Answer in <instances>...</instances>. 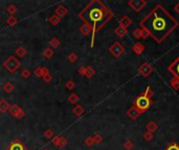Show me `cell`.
Wrapping results in <instances>:
<instances>
[{"mask_svg":"<svg viewBox=\"0 0 179 150\" xmlns=\"http://www.w3.org/2000/svg\"><path fill=\"white\" fill-rule=\"evenodd\" d=\"M141 28L147 31L157 44L162 43L179 26V22L160 3L152 8L139 22Z\"/></svg>","mask_w":179,"mask_h":150,"instance_id":"6da1fadb","label":"cell"},{"mask_svg":"<svg viewBox=\"0 0 179 150\" xmlns=\"http://www.w3.org/2000/svg\"><path fill=\"white\" fill-rule=\"evenodd\" d=\"M80 20L92 27L91 48L94 46V39L97 31H100L110 20L114 17L113 12L101 0H91L84 8L77 14Z\"/></svg>","mask_w":179,"mask_h":150,"instance_id":"7a4b0ae2","label":"cell"},{"mask_svg":"<svg viewBox=\"0 0 179 150\" xmlns=\"http://www.w3.org/2000/svg\"><path fill=\"white\" fill-rule=\"evenodd\" d=\"M152 96H153V91L151 87H147L145 92L137 97L133 102V105L141 112V114H144L145 112L150 109L153 101H152Z\"/></svg>","mask_w":179,"mask_h":150,"instance_id":"3957f363","label":"cell"},{"mask_svg":"<svg viewBox=\"0 0 179 150\" xmlns=\"http://www.w3.org/2000/svg\"><path fill=\"white\" fill-rule=\"evenodd\" d=\"M2 66H3V68L7 72H10V73H15L18 69L21 67V63L19 62V59H18L15 55H11L3 62Z\"/></svg>","mask_w":179,"mask_h":150,"instance_id":"277c9868","label":"cell"},{"mask_svg":"<svg viewBox=\"0 0 179 150\" xmlns=\"http://www.w3.org/2000/svg\"><path fill=\"white\" fill-rule=\"evenodd\" d=\"M125 51H126V48H125L123 44L119 43V42H115V43H113L111 46L109 47V52L116 59L119 58L122 54H124Z\"/></svg>","mask_w":179,"mask_h":150,"instance_id":"5b68a950","label":"cell"},{"mask_svg":"<svg viewBox=\"0 0 179 150\" xmlns=\"http://www.w3.org/2000/svg\"><path fill=\"white\" fill-rule=\"evenodd\" d=\"M137 71H138V73L141 74L142 76L148 77V76H150L152 73H153L154 67L151 64H149V63L146 62V63H142V64L141 65V67H138Z\"/></svg>","mask_w":179,"mask_h":150,"instance_id":"8992f818","label":"cell"},{"mask_svg":"<svg viewBox=\"0 0 179 150\" xmlns=\"http://www.w3.org/2000/svg\"><path fill=\"white\" fill-rule=\"evenodd\" d=\"M128 5L134 12H139L147 5V1H145V0H130V1H128Z\"/></svg>","mask_w":179,"mask_h":150,"instance_id":"52a82bcc","label":"cell"},{"mask_svg":"<svg viewBox=\"0 0 179 150\" xmlns=\"http://www.w3.org/2000/svg\"><path fill=\"white\" fill-rule=\"evenodd\" d=\"M168 71L175 77V78H177L179 80V56L172 63L171 65H169Z\"/></svg>","mask_w":179,"mask_h":150,"instance_id":"ba28073f","label":"cell"},{"mask_svg":"<svg viewBox=\"0 0 179 150\" xmlns=\"http://www.w3.org/2000/svg\"><path fill=\"white\" fill-rule=\"evenodd\" d=\"M126 115H127L128 118L131 119V120H136L139 116L142 115V114L138 110L136 109L135 105H132L130 109H128V110L126 112Z\"/></svg>","mask_w":179,"mask_h":150,"instance_id":"9c48e42d","label":"cell"},{"mask_svg":"<svg viewBox=\"0 0 179 150\" xmlns=\"http://www.w3.org/2000/svg\"><path fill=\"white\" fill-rule=\"evenodd\" d=\"M67 13H68L67 7L63 4H59L58 7L55 8V15H56V16H58L60 19H61V18H63L64 16H66Z\"/></svg>","mask_w":179,"mask_h":150,"instance_id":"30bf717a","label":"cell"},{"mask_svg":"<svg viewBox=\"0 0 179 150\" xmlns=\"http://www.w3.org/2000/svg\"><path fill=\"white\" fill-rule=\"evenodd\" d=\"M7 150H26V148L19 140H16V141L12 142L10 145H8Z\"/></svg>","mask_w":179,"mask_h":150,"instance_id":"8fae6325","label":"cell"},{"mask_svg":"<svg viewBox=\"0 0 179 150\" xmlns=\"http://www.w3.org/2000/svg\"><path fill=\"white\" fill-rule=\"evenodd\" d=\"M146 47L144 44H142L141 42H136L132 45V51L135 53L136 55H141L142 52L145 51Z\"/></svg>","mask_w":179,"mask_h":150,"instance_id":"7c38bea8","label":"cell"},{"mask_svg":"<svg viewBox=\"0 0 179 150\" xmlns=\"http://www.w3.org/2000/svg\"><path fill=\"white\" fill-rule=\"evenodd\" d=\"M132 23H133L132 19H131L130 17H128V16H123L122 18H119V20H118L119 26H122V27H125V28H128Z\"/></svg>","mask_w":179,"mask_h":150,"instance_id":"4fadbf2b","label":"cell"},{"mask_svg":"<svg viewBox=\"0 0 179 150\" xmlns=\"http://www.w3.org/2000/svg\"><path fill=\"white\" fill-rule=\"evenodd\" d=\"M22 110L21 107L18 105V104L15 103V104H12V105L10 106V109H8V113H10L14 118H17L18 114L20 113V110Z\"/></svg>","mask_w":179,"mask_h":150,"instance_id":"5bb4252c","label":"cell"},{"mask_svg":"<svg viewBox=\"0 0 179 150\" xmlns=\"http://www.w3.org/2000/svg\"><path fill=\"white\" fill-rule=\"evenodd\" d=\"M80 31L83 35H89L92 32V27L90 25L86 23H83L81 26H80Z\"/></svg>","mask_w":179,"mask_h":150,"instance_id":"9a60e30c","label":"cell"},{"mask_svg":"<svg viewBox=\"0 0 179 150\" xmlns=\"http://www.w3.org/2000/svg\"><path fill=\"white\" fill-rule=\"evenodd\" d=\"M84 113H85V109L82 105H80V104H77V105L73 106L72 114L76 117H81L82 115H84Z\"/></svg>","mask_w":179,"mask_h":150,"instance_id":"2e32d148","label":"cell"},{"mask_svg":"<svg viewBox=\"0 0 179 150\" xmlns=\"http://www.w3.org/2000/svg\"><path fill=\"white\" fill-rule=\"evenodd\" d=\"M114 34L117 35L118 38H124V37H126V35L128 34V29L118 25L117 27L114 28Z\"/></svg>","mask_w":179,"mask_h":150,"instance_id":"e0dca14e","label":"cell"},{"mask_svg":"<svg viewBox=\"0 0 179 150\" xmlns=\"http://www.w3.org/2000/svg\"><path fill=\"white\" fill-rule=\"evenodd\" d=\"M10 104H8V102L5 99H1L0 100V113L1 114H5L8 110V109H10Z\"/></svg>","mask_w":179,"mask_h":150,"instance_id":"ac0fdd59","label":"cell"},{"mask_svg":"<svg viewBox=\"0 0 179 150\" xmlns=\"http://www.w3.org/2000/svg\"><path fill=\"white\" fill-rule=\"evenodd\" d=\"M157 128H158L157 123L154 122V121L148 122V124L146 125V129H147V131H149V133H152V134L155 133V131L157 130Z\"/></svg>","mask_w":179,"mask_h":150,"instance_id":"d6986e66","label":"cell"},{"mask_svg":"<svg viewBox=\"0 0 179 150\" xmlns=\"http://www.w3.org/2000/svg\"><path fill=\"white\" fill-rule=\"evenodd\" d=\"M15 89V86L14 83L12 82H7L3 85V87H2V90H3V92H5L7 94H10V93H12L14 91Z\"/></svg>","mask_w":179,"mask_h":150,"instance_id":"ffe728a7","label":"cell"},{"mask_svg":"<svg viewBox=\"0 0 179 150\" xmlns=\"http://www.w3.org/2000/svg\"><path fill=\"white\" fill-rule=\"evenodd\" d=\"M48 44H49V48H52V49H57V48L61 45V42H60V40L58 38L53 37L49 40Z\"/></svg>","mask_w":179,"mask_h":150,"instance_id":"44dd1931","label":"cell"},{"mask_svg":"<svg viewBox=\"0 0 179 150\" xmlns=\"http://www.w3.org/2000/svg\"><path fill=\"white\" fill-rule=\"evenodd\" d=\"M53 54H55V51H53V49H52V48L49 47H46L42 52V55L46 59H50L53 56Z\"/></svg>","mask_w":179,"mask_h":150,"instance_id":"7402d4cb","label":"cell"},{"mask_svg":"<svg viewBox=\"0 0 179 150\" xmlns=\"http://www.w3.org/2000/svg\"><path fill=\"white\" fill-rule=\"evenodd\" d=\"M48 22L50 23V25H52V26H57V25H59V23L61 22V19L58 17V16H56L55 14L52 15V16L49 17V19H48Z\"/></svg>","mask_w":179,"mask_h":150,"instance_id":"603a6c76","label":"cell"},{"mask_svg":"<svg viewBox=\"0 0 179 150\" xmlns=\"http://www.w3.org/2000/svg\"><path fill=\"white\" fill-rule=\"evenodd\" d=\"M95 74V70L92 67H90V66H87L85 69V74L84 76L87 77V78H92L93 77V75Z\"/></svg>","mask_w":179,"mask_h":150,"instance_id":"cb8c5ba5","label":"cell"},{"mask_svg":"<svg viewBox=\"0 0 179 150\" xmlns=\"http://www.w3.org/2000/svg\"><path fill=\"white\" fill-rule=\"evenodd\" d=\"M15 53H16L18 58H23V56L26 55V49L23 46H19L15 50Z\"/></svg>","mask_w":179,"mask_h":150,"instance_id":"d4e9b609","label":"cell"},{"mask_svg":"<svg viewBox=\"0 0 179 150\" xmlns=\"http://www.w3.org/2000/svg\"><path fill=\"white\" fill-rule=\"evenodd\" d=\"M18 22H19V21H18V19L15 16H11L7 19V24L10 27H14L15 25H17Z\"/></svg>","mask_w":179,"mask_h":150,"instance_id":"484cf974","label":"cell"},{"mask_svg":"<svg viewBox=\"0 0 179 150\" xmlns=\"http://www.w3.org/2000/svg\"><path fill=\"white\" fill-rule=\"evenodd\" d=\"M79 100H80V97L76 93H71V94L68 96V101H69V103L71 104H76Z\"/></svg>","mask_w":179,"mask_h":150,"instance_id":"4316f807","label":"cell"},{"mask_svg":"<svg viewBox=\"0 0 179 150\" xmlns=\"http://www.w3.org/2000/svg\"><path fill=\"white\" fill-rule=\"evenodd\" d=\"M7 12L11 15V16H14V15L18 12V7L15 4H10L7 7Z\"/></svg>","mask_w":179,"mask_h":150,"instance_id":"83f0119b","label":"cell"},{"mask_svg":"<svg viewBox=\"0 0 179 150\" xmlns=\"http://www.w3.org/2000/svg\"><path fill=\"white\" fill-rule=\"evenodd\" d=\"M44 137L46 138V139H48V140H52L53 137L56 136L55 134H53V131H52V129H50V128H47V129H45L44 130Z\"/></svg>","mask_w":179,"mask_h":150,"instance_id":"f1b7e54d","label":"cell"},{"mask_svg":"<svg viewBox=\"0 0 179 150\" xmlns=\"http://www.w3.org/2000/svg\"><path fill=\"white\" fill-rule=\"evenodd\" d=\"M170 86H171V88L173 90H175V91H177V90H179V80L177 78H173L171 82H170Z\"/></svg>","mask_w":179,"mask_h":150,"instance_id":"f546056e","label":"cell"},{"mask_svg":"<svg viewBox=\"0 0 179 150\" xmlns=\"http://www.w3.org/2000/svg\"><path fill=\"white\" fill-rule=\"evenodd\" d=\"M142 28H135L132 32V35L135 39H142Z\"/></svg>","mask_w":179,"mask_h":150,"instance_id":"4dcf8cb0","label":"cell"},{"mask_svg":"<svg viewBox=\"0 0 179 150\" xmlns=\"http://www.w3.org/2000/svg\"><path fill=\"white\" fill-rule=\"evenodd\" d=\"M134 148V144L132 141L127 140L126 142L124 143V149L125 150H132Z\"/></svg>","mask_w":179,"mask_h":150,"instance_id":"1f68e13d","label":"cell"},{"mask_svg":"<svg viewBox=\"0 0 179 150\" xmlns=\"http://www.w3.org/2000/svg\"><path fill=\"white\" fill-rule=\"evenodd\" d=\"M67 59L69 63H76L77 61V54L74 52H70L67 56Z\"/></svg>","mask_w":179,"mask_h":150,"instance_id":"d6a6232c","label":"cell"},{"mask_svg":"<svg viewBox=\"0 0 179 150\" xmlns=\"http://www.w3.org/2000/svg\"><path fill=\"white\" fill-rule=\"evenodd\" d=\"M65 88L67 90H69V91H72V90L76 88V83H74L73 80H67L66 83H65Z\"/></svg>","mask_w":179,"mask_h":150,"instance_id":"836d02e7","label":"cell"},{"mask_svg":"<svg viewBox=\"0 0 179 150\" xmlns=\"http://www.w3.org/2000/svg\"><path fill=\"white\" fill-rule=\"evenodd\" d=\"M153 138H154V134L152 133L146 131V133L144 134V140L146 141V142H151V141L153 140Z\"/></svg>","mask_w":179,"mask_h":150,"instance_id":"e575fe53","label":"cell"},{"mask_svg":"<svg viewBox=\"0 0 179 150\" xmlns=\"http://www.w3.org/2000/svg\"><path fill=\"white\" fill-rule=\"evenodd\" d=\"M20 75H21L22 78H28L29 76L32 75V72L28 70V69H23V70L21 71V73H20Z\"/></svg>","mask_w":179,"mask_h":150,"instance_id":"d590c367","label":"cell"},{"mask_svg":"<svg viewBox=\"0 0 179 150\" xmlns=\"http://www.w3.org/2000/svg\"><path fill=\"white\" fill-rule=\"evenodd\" d=\"M84 144L86 146H88V147H91V146H93L94 145V141L93 139H92V137H87L86 139L84 140Z\"/></svg>","mask_w":179,"mask_h":150,"instance_id":"8d00e7d4","label":"cell"},{"mask_svg":"<svg viewBox=\"0 0 179 150\" xmlns=\"http://www.w3.org/2000/svg\"><path fill=\"white\" fill-rule=\"evenodd\" d=\"M92 139H93V141H94V144H100V143L103 142V137L98 134H95L94 136L92 137Z\"/></svg>","mask_w":179,"mask_h":150,"instance_id":"74e56055","label":"cell"},{"mask_svg":"<svg viewBox=\"0 0 179 150\" xmlns=\"http://www.w3.org/2000/svg\"><path fill=\"white\" fill-rule=\"evenodd\" d=\"M165 150H179V146L176 142H172Z\"/></svg>","mask_w":179,"mask_h":150,"instance_id":"f35d334b","label":"cell"},{"mask_svg":"<svg viewBox=\"0 0 179 150\" xmlns=\"http://www.w3.org/2000/svg\"><path fill=\"white\" fill-rule=\"evenodd\" d=\"M68 144V141L65 137H60V145L59 147H61V148H64L65 146H66Z\"/></svg>","mask_w":179,"mask_h":150,"instance_id":"ab89813d","label":"cell"},{"mask_svg":"<svg viewBox=\"0 0 179 150\" xmlns=\"http://www.w3.org/2000/svg\"><path fill=\"white\" fill-rule=\"evenodd\" d=\"M34 74H35L37 77H39V78L43 77V75H42V67H38V68L34 71Z\"/></svg>","mask_w":179,"mask_h":150,"instance_id":"60d3db41","label":"cell"},{"mask_svg":"<svg viewBox=\"0 0 179 150\" xmlns=\"http://www.w3.org/2000/svg\"><path fill=\"white\" fill-rule=\"evenodd\" d=\"M52 145H55V146H58L60 145V137L59 136H55L52 139Z\"/></svg>","mask_w":179,"mask_h":150,"instance_id":"b9f144b4","label":"cell"},{"mask_svg":"<svg viewBox=\"0 0 179 150\" xmlns=\"http://www.w3.org/2000/svg\"><path fill=\"white\" fill-rule=\"evenodd\" d=\"M43 78V80H44V82H46V83H49L52 80V74H47V75H45V76H43L42 77Z\"/></svg>","mask_w":179,"mask_h":150,"instance_id":"7bdbcfd3","label":"cell"},{"mask_svg":"<svg viewBox=\"0 0 179 150\" xmlns=\"http://www.w3.org/2000/svg\"><path fill=\"white\" fill-rule=\"evenodd\" d=\"M85 69H86V67H80L79 69H77V73H79L80 75H82V76H84V74H85Z\"/></svg>","mask_w":179,"mask_h":150,"instance_id":"ee69618b","label":"cell"},{"mask_svg":"<svg viewBox=\"0 0 179 150\" xmlns=\"http://www.w3.org/2000/svg\"><path fill=\"white\" fill-rule=\"evenodd\" d=\"M23 117H25V112L23 110H20V113L18 114V116H17V119H19V120H21Z\"/></svg>","mask_w":179,"mask_h":150,"instance_id":"f6af8a7d","label":"cell"},{"mask_svg":"<svg viewBox=\"0 0 179 150\" xmlns=\"http://www.w3.org/2000/svg\"><path fill=\"white\" fill-rule=\"evenodd\" d=\"M47 74H49V70L46 67H42V75L43 76H45V75H47Z\"/></svg>","mask_w":179,"mask_h":150,"instance_id":"bcb514c9","label":"cell"},{"mask_svg":"<svg viewBox=\"0 0 179 150\" xmlns=\"http://www.w3.org/2000/svg\"><path fill=\"white\" fill-rule=\"evenodd\" d=\"M149 38V35L147 34V31H145L144 29H142V39H147Z\"/></svg>","mask_w":179,"mask_h":150,"instance_id":"7dc6e473","label":"cell"},{"mask_svg":"<svg viewBox=\"0 0 179 150\" xmlns=\"http://www.w3.org/2000/svg\"><path fill=\"white\" fill-rule=\"evenodd\" d=\"M174 11H175L176 13H177V14L179 15V1L177 2V4H176L175 7H174Z\"/></svg>","mask_w":179,"mask_h":150,"instance_id":"c3c4849f","label":"cell"},{"mask_svg":"<svg viewBox=\"0 0 179 150\" xmlns=\"http://www.w3.org/2000/svg\"><path fill=\"white\" fill-rule=\"evenodd\" d=\"M44 150H50V149H48V148H45V149H44Z\"/></svg>","mask_w":179,"mask_h":150,"instance_id":"681fc988","label":"cell"}]
</instances>
